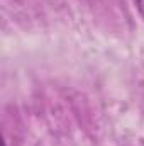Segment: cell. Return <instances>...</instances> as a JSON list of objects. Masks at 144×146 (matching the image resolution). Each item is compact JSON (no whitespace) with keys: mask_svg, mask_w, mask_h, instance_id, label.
<instances>
[{"mask_svg":"<svg viewBox=\"0 0 144 146\" xmlns=\"http://www.w3.org/2000/svg\"><path fill=\"white\" fill-rule=\"evenodd\" d=\"M136 7H137L139 14L143 15V19H144V0H136Z\"/></svg>","mask_w":144,"mask_h":146,"instance_id":"obj_1","label":"cell"}]
</instances>
